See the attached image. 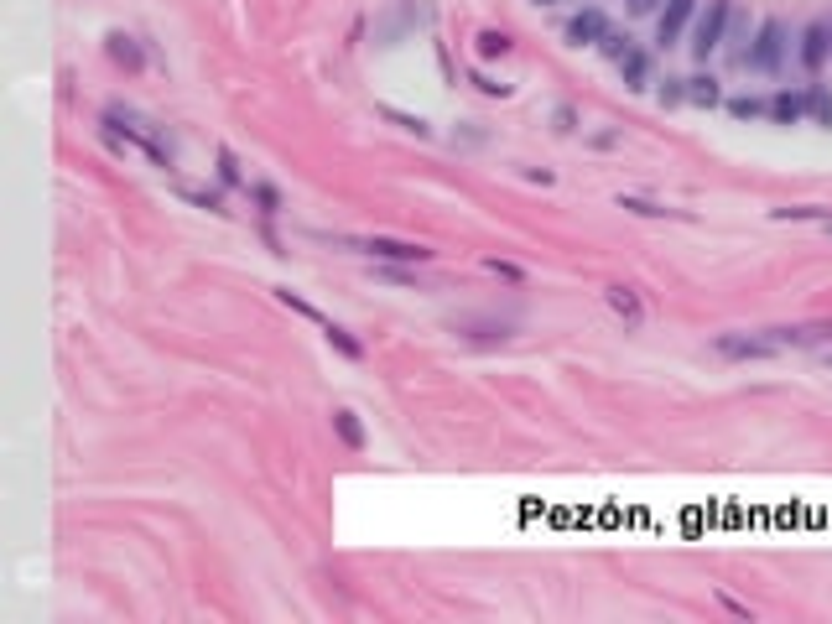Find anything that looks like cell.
<instances>
[{
    "label": "cell",
    "instance_id": "cell-1",
    "mask_svg": "<svg viewBox=\"0 0 832 624\" xmlns=\"http://www.w3.org/2000/svg\"><path fill=\"white\" fill-rule=\"evenodd\" d=\"M318 240H333V245H344L354 255H370L380 266H427L437 255V250L416 245V240H390V234H318Z\"/></svg>",
    "mask_w": 832,
    "mask_h": 624
},
{
    "label": "cell",
    "instance_id": "cell-2",
    "mask_svg": "<svg viewBox=\"0 0 832 624\" xmlns=\"http://www.w3.org/2000/svg\"><path fill=\"white\" fill-rule=\"evenodd\" d=\"M104 120V130H110V136H125V141H136L146 156H151V167H172V141L162 136V130H156L146 115H136V110H130V104H110V110H104L99 115Z\"/></svg>",
    "mask_w": 832,
    "mask_h": 624
},
{
    "label": "cell",
    "instance_id": "cell-3",
    "mask_svg": "<svg viewBox=\"0 0 832 624\" xmlns=\"http://www.w3.org/2000/svg\"><path fill=\"white\" fill-rule=\"evenodd\" d=\"M786 52H791L786 21L765 16L760 26H754V42H749V63H744V68H754V73H780V63H786Z\"/></svg>",
    "mask_w": 832,
    "mask_h": 624
},
{
    "label": "cell",
    "instance_id": "cell-4",
    "mask_svg": "<svg viewBox=\"0 0 832 624\" xmlns=\"http://www.w3.org/2000/svg\"><path fill=\"white\" fill-rule=\"evenodd\" d=\"M728 21H734V0H708V11L697 16V26H692V58L697 63H708L713 52L723 47V32H728Z\"/></svg>",
    "mask_w": 832,
    "mask_h": 624
},
{
    "label": "cell",
    "instance_id": "cell-5",
    "mask_svg": "<svg viewBox=\"0 0 832 624\" xmlns=\"http://www.w3.org/2000/svg\"><path fill=\"white\" fill-rule=\"evenodd\" d=\"M713 354L728 359V364H760V359H775L780 349L770 344L765 333H739V328H734V333H718V338H713Z\"/></svg>",
    "mask_w": 832,
    "mask_h": 624
},
{
    "label": "cell",
    "instance_id": "cell-6",
    "mask_svg": "<svg viewBox=\"0 0 832 624\" xmlns=\"http://www.w3.org/2000/svg\"><path fill=\"white\" fill-rule=\"evenodd\" d=\"M614 32V21L604 16V11H598V6H583L578 16H567V26H562V42L567 47H598V42H604Z\"/></svg>",
    "mask_w": 832,
    "mask_h": 624
},
{
    "label": "cell",
    "instance_id": "cell-7",
    "mask_svg": "<svg viewBox=\"0 0 832 624\" xmlns=\"http://www.w3.org/2000/svg\"><path fill=\"white\" fill-rule=\"evenodd\" d=\"M692 21H697V0H666L656 16V47H676Z\"/></svg>",
    "mask_w": 832,
    "mask_h": 624
},
{
    "label": "cell",
    "instance_id": "cell-8",
    "mask_svg": "<svg viewBox=\"0 0 832 624\" xmlns=\"http://www.w3.org/2000/svg\"><path fill=\"white\" fill-rule=\"evenodd\" d=\"M765 338L775 349H812V344H832V318L822 323H796V328H765Z\"/></svg>",
    "mask_w": 832,
    "mask_h": 624
},
{
    "label": "cell",
    "instance_id": "cell-9",
    "mask_svg": "<svg viewBox=\"0 0 832 624\" xmlns=\"http://www.w3.org/2000/svg\"><path fill=\"white\" fill-rule=\"evenodd\" d=\"M619 68V78H624V89H630V94H640V89H650V84H656V58H650V52L635 42L630 52H624V58L614 63Z\"/></svg>",
    "mask_w": 832,
    "mask_h": 624
},
{
    "label": "cell",
    "instance_id": "cell-10",
    "mask_svg": "<svg viewBox=\"0 0 832 624\" xmlns=\"http://www.w3.org/2000/svg\"><path fill=\"white\" fill-rule=\"evenodd\" d=\"M104 52H110V63L115 68H125V73H141L146 68V47H141V37H130V32H104Z\"/></svg>",
    "mask_w": 832,
    "mask_h": 624
},
{
    "label": "cell",
    "instance_id": "cell-11",
    "mask_svg": "<svg viewBox=\"0 0 832 624\" xmlns=\"http://www.w3.org/2000/svg\"><path fill=\"white\" fill-rule=\"evenodd\" d=\"M796 58H801L806 73H822V63H827V21H812V26H806Z\"/></svg>",
    "mask_w": 832,
    "mask_h": 624
},
{
    "label": "cell",
    "instance_id": "cell-12",
    "mask_svg": "<svg viewBox=\"0 0 832 624\" xmlns=\"http://www.w3.org/2000/svg\"><path fill=\"white\" fill-rule=\"evenodd\" d=\"M770 120L775 125H801L806 120V89H775L770 94Z\"/></svg>",
    "mask_w": 832,
    "mask_h": 624
},
{
    "label": "cell",
    "instance_id": "cell-13",
    "mask_svg": "<svg viewBox=\"0 0 832 624\" xmlns=\"http://www.w3.org/2000/svg\"><path fill=\"white\" fill-rule=\"evenodd\" d=\"M604 302H609V312H614V318H624V328H640L645 307H640V297H635V286H609V292H604Z\"/></svg>",
    "mask_w": 832,
    "mask_h": 624
},
{
    "label": "cell",
    "instance_id": "cell-14",
    "mask_svg": "<svg viewBox=\"0 0 832 624\" xmlns=\"http://www.w3.org/2000/svg\"><path fill=\"white\" fill-rule=\"evenodd\" d=\"M333 432H338V442H344L349 453H364V448H370V437H364L359 411H349V406H338V411H333Z\"/></svg>",
    "mask_w": 832,
    "mask_h": 624
},
{
    "label": "cell",
    "instance_id": "cell-15",
    "mask_svg": "<svg viewBox=\"0 0 832 624\" xmlns=\"http://www.w3.org/2000/svg\"><path fill=\"white\" fill-rule=\"evenodd\" d=\"M619 208L624 214H640V219H692L687 208H666V203H656V198H635V193H619Z\"/></svg>",
    "mask_w": 832,
    "mask_h": 624
},
{
    "label": "cell",
    "instance_id": "cell-16",
    "mask_svg": "<svg viewBox=\"0 0 832 624\" xmlns=\"http://www.w3.org/2000/svg\"><path fill=\"white\" fill-rule=\"evenodd\" d=\"M375 115H380V120H390L396 130H406V136H416V141H432V125H427L422 115H411V110H396V104H375Z\"/></svg>",
    "mask_w": 832,
    "mask_h": 624
},
{
    "label": "cell",
    "instance_id": "cell-17",
    "mask_svg": "<svg viewBox=\"0 0 832 624\" xmlns=\"http://www.w3.org/2000/svg\"><path fill=\"white\" fill-rule=\"evenodd\" d=\"M245 193H250V203H255V214H260V219H276L281 208H286L281 188H276V182H266V177H255V182H250Z\"/></svg>",
    "mask_w": 832,
    "mask_h": 624
},
{
    "label": "cell",
    "instance_id": "cell-18",
    "mask_svg": "<svg viewBox=\"0 0 832 624\" xmlns=\"http://www.w3.org/2000/svg\"><path fill=\"white\" fill-rule=\"evenodd\" d=\"M770 219H780V224H822V219H832V208L827 203H786V208H770Z\"/></svg>",
    "mask_w": 832,
    "mask_h": 624
},
{
    "label": "cell",
    "instance_id": "cell-19",
    "mask_svg": "<svg viewBox=\"0 0 832 624\" xmlns=\"http://www.w3.org/2000/svg\"><path fill=\"white\" fill-rule=\"evenodd\" d=\"M214 172H219V188H250V177H245V167H240V156H234L229 146H219L214 151Z\"/></svg>",
    "mask_w": 832,
    "mask_h": 624
},
{
    "label": "cell",
    "instance_id": "cell-20",
    "mask_svg": "<svg viewBox=\"0 0 832 624\" xmlns=\"http://www.w3.org/2000/svg\"><path fill=\"white\" fill-rule=\"evenodd\" d=\"M323 338H328V349H338L349 364H359V359H364V344H359V338H354L344 323H333V318H328V323H323Z\"/></svg>",
    "mask_w": 832,
    "mask_h": 624
},
{
    "label": "cell",
    "instance_id": "cell-21",
    "mask_svg": "<svg viewBox=\"0 0 832 624\" xmlns=\"http://www.w3.org/2000/svg\"><path fill=\"white\" fill-rule=\"evenodd\" d=\"M687 104H697V110H713V104H723L718 78H713V73H697V78H687Z\"/></svg>",
    "mask_w": 832,
    "mask_h": 624
},
{
    "label": "cell",
    "instance_id": "cell-22",
    "mask_svg": "<svg viewBox=\"0 0 832 624\" xmlns=\"http://www.w3.org/2000/svg\"><path fill=\"white\" fill-rule=\"evenodd\" d=\"M806 115H812L822 130H832V94H827V84H806Z\"/></svg>",
    "mask_w": 832,
    "mask_h": 624
},
{
    "label": "cell",
    "instance_id": "cell-23",
    "mask_svg": "<svg viewBox=\"0 0 832 624\" xmlns=\"http://www.w3.org/2000/svg\"><path fill=\"white\" fill-rule=\"evenodd\" d=\"M510 47H515L510 32H494V26H484V32L474 37V52H479V58H505Z\"/></svg>",
    "mask_w": 832,
    "mask_h": 624
},
{
    "label": "cell",
    "instance_id": "cell-24",
    "mask_svg": "<svg viewBox=\"0 0 832 624\" xmlns=\"http://www.w3.org/2000/svg\"><path fill=\"white\" fill-rule=\"evenodd\" d=\"M728 115H734V120H770V99L739 94V99H728Z\"/></svg>",
    "mask_w": 832,
    "mask_h": 624
},
{
    "label": "cell",
    "instance_id": "cell-25",
    "mask_svg": "<svg viewBox=\"0 0 832 624\" xmlns=\"http://www.w3.org/2000/svg\"><path fill=\"white\" fill-rule=\"evenodd\" d=\"M182 198H188L193 208H203V214H214V219L229 214V208H224V193H214V188H182Z\"/></svg>",
    "mask_w": 832,
    "mask_h": 624
},
{
    "label": "cell",
    "instance_id": "cell-26",
    "mask_svg": "<svg viewBox=\"0 0 832 624\" xmlns=\"http://www.w3.org/2000/svg\"><path fill=\"white\" fill-rule=\"evenodd\" d=\"M661 99V110H676V104H687V78H666V84L656 89Z\"/></svg>",
    "mask_w": 832,
    "mask_h": 624
},
{
    "label": "cell",
    "instance_id": "cell-27",
    "mask_svg": "<svg viewBox=\"0 0 832 624\" xmlns=\"http://www.w3.org/2000/svg\"><path fill=\"white\" fill-rule=\"evenodd\" d=\"M630 47H635V37H630V32H609L604 42H598V52H604L609 63H619V58H624V52H630Z\"/></svg>",
    "mask_w": 832,
    "mask_h": 624
},
{
    "label": "cell",
    "instance_id": "cell-28",
    "mask_svg": "<svg viewBox=\"0 0 832 624\" xmlns=\"http://www.w3.org/2000/svg\"><path fill=\"white\" fill-rule=\"evenodd\" d=\"M552 130L557 136H572V130H578V110H572V104H552Z\"/></svg>",
    "mask_w": 832,
    "mask_h": 624
},
{
    "label": "cell",
    "instance_id": "cell-29",
    "mask_svg": "<svg viewBox=\"0 0 832 624\" xmlns=\"http://www.w3.org/2000/svg\"><path fill=\"white\" fill-rule=\"evenodd\" d=\"M484 271H494V276H505V281H526V271L515 266V260H500V255H489L484 260Z\"/></svg>",
    "mask_w": 832,
    "mask_h": 624
},
{
    "label": "cell",
    "instance_id": "cell-30",
    "mask_svg": "<svg viewBox=\"0 0 832 624\" xmlns=\"http://www.w3.org/2000/svg\"><path fill=\"white\" fill-rule=\"evenodd\" d=\"M474 84H479V94H489V99H505V94H510V84H494L489 73H474Z\"/></svg>",
    "mask_w": 832,
    "mask_h": 624
},
{
    "label": "cell",
    "instance_id": "cell-31",
    "mask_svg": "<svg viewBox=\"0 0 832 624\" xmlns=\"http://www.w3.org/2000/svg\"><path fill=\"white\" fill-rule=\"evenodd\" d=\"M624 6H630V16H650V11H661L666 0H624Z\"/></svg>",
    "mask_w": 832,
    "mask_h": 624
},
{
    "label": "cell",
    "instance_id": "cell-32",
    "mask_svg": "<svg viewBox=\"0 0 832 624\" xmlns=\"http://www.w3.org/2000/svg\"><path fill=\"white\" fill-rule=\"evenodd\" d=\"M822 234H827V240H832V219H822Z\"/></svg>",
    "mask_w": 832,
    "mask_h": 624
},
{
    "label": "cell",
    "instance_id": "cell-33",
    "mask_svg": "<svg viewBox=\"0 0 832 624\" xmlns=\"http://www.w3.org/2000/svg\"><path fill=\"white\" fill-rule=\"evenodd\" d=\"M827 58H832V26H827Z\"/></svg>",
    "mask_w": 832,
    "mask_h": 624
},
{
    "label": "cell",
    "instance_id": "cell-34",
    "mask_svg": "<svg viewBox=\"0 0 832 624\" xmlns=\"http://www.w3.org/2000/svg\"><path fill=\"white\" fill-rule=\"evenodd\" d=\"M536 6H557V0H536Z\"/></svg>",
    "mask_w": 832,
    "mask_h": 624
},
{
    "label": "cell",
    "instance_id": "cell-35",
    "mask_svg": "<svg viewBox=\"0 0 832 624\" xmlns=\"http://www.w3.org/2000/svg\"><path fill=\"white\" fill-rule=\"evenodd\" d=\"M827 364H832V354H827Z\"/></svg>",
    "mask_w": 832,
    "mask_h": 624
}]
</instances>
